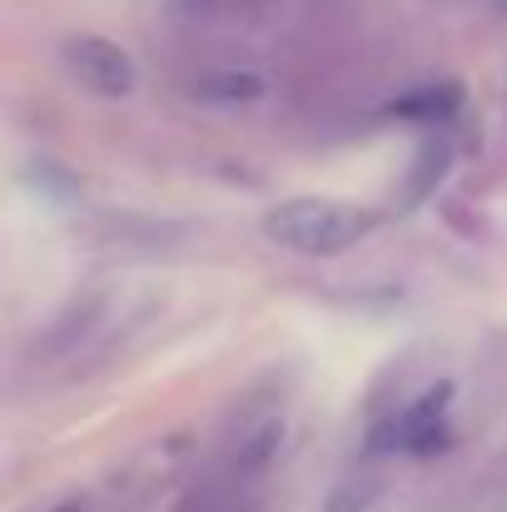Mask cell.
<instances>
[{
	"label": "cell",
	"mask_w": 507,
	"mask_h": 512,
	"mask_svg": "<svg viewBox=\"0 0 507 512\" xmlns=\"http://www.w3.org/2000/svg\"><path fill=\"white\" fill-rule=\"evenodd\" d=\"M458 105H463V90H458L453 80H443V85H423L418 95L398 100L393 115H408V120H423V125H443Z\"/></svg>",
	"instance_id": "cell-5"
},
{
	"label": "cell",
	"mask_w": 507,
	"mask_h": 512,
	"mask_svg": "<svg viewBox=\"0 0 507 512\" xmlns=\"http://www.w3.org/2000/svg\"><path fill=\"white\" fill-rule=\"evenodd\" d=\"M503 5H507V0H503Z\"/></svg>",
	"instance_id": "cell-7"
},
{
	"label": "cell",
	"mask_w": 507,
	"mask_h": 512,
	"mask_svg": "<svg viewBox=\"0 0 507 512\" xmlns=\"http://www.w3.org/2000/svg\"><path fill=\"white\" fill-rule=\"evenodd\" d=\"M189 90L209 105H254L269 95L264 75H254V70H204V75H194Z\"/></svg>",
	"instance_id": "cell-4"
},
{
	"label": "cell",
	"mask_w": 507,
	"mask_h": 512,
	"mask_svg": "<svg viewBox=\"0 0 507 512\" xmlns=\"http://www.w3.org/2000/svg\"><path fill=\"white\" fill-rule=\"evenodd\" d=\"M448 403H453V383H438L423 398H413L378 438H393V448L403 453H433L448 443Z\"/></svg>",
	"instance_id": "cell-3"
},
{
	"label": "cell",
	"mask_w": 507,
	"mask_h": 512,
	"mask_svg": "<svg viewBox=\"0 0 507 512\" xmlns=\"http://www.w3.org/2000/svg\"><path fill=\"white\" fill-rule=\"evenodd\" d=\"M60 65H65V75H70L80 90L105 95V100H125V95L140 85L135 60H130L115 40H105V35H70V40L60 45Z\"/></svg>",
	"instance_id": "cell-2"
},
{
	"label": "cell",
	"mask_w": 507,
	"mask_h": 512,
	"mask_svg": "<svg viewBox=\"0 0 507 512\" xmlns=\"http://www.w3.org/2000/svg\"><path fill=\"white\" fill-rule=\"evenodd\" d=\"M373 224L378 219L368 209H353L338 199H289L264 214V239L304 259H334V254H348L358 239H368Z\"/></svg>",
	"instance_id": "cell-1"
},
{
	"label": "cell",
	"mask_w": 507,
	"mask_h": 512,
	"mask_svg": "<svg viewBox=\"0 0 507 512\" xmlns=\"http://www.w3.org/2000/svg\"><path fill=\"white\" fill-rule=\"evenodd\" d=\"M448 160H453V145L448 140H433L423 155H418V170H413V179H408V204H418V199H428L433 189H438V179L448 174Z\"/></svg>",
	"instance_id": "cell-6"
}]
</instances>
